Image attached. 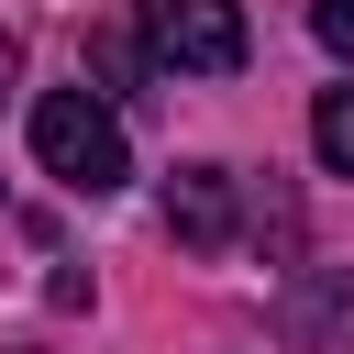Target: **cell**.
<instances>
[{
	"label": "cell",
	"instance_id": "cell-1",
	"mask_svg": "<svg viewBox=\"0 0 354 354\" xmlns=\"http://www.w3.org/2000/svg\"><path fill=\"white\" fill-rule=\"evenodd\" d=\"M33 166L66 177L77 199H111V188L133 177V144H122V122H111L100 88H44V100H33Z\"/></svg>",
	"mask_w": 354,
	"mask_h": 354
},
{
	"label": "cell",
	"instance_id": "cell-2",
	"mask_svg": "<svg viewBox=\"0 0 354 354\" xmlns=\"http://www.w3.org/2000/svg\"><path fill=\"white\" fill-rule=\"evenodd\" d=\"M133 33L166 77H232L243 66V0H133Z\"/></svg>",
	"mask_w": 354,
	"mask_h": 354
},
{
	"label": "cell",
	"instance_id": "cell-3",
	"mask_svg": "<svg viewBox=\"0 0 354 354\" xmlns=\"http://www.w3.org/2000/svg\"><path fill=\"white\" fill-rule=\"evenodd\" d=\"M166 232H177L188 254H232V232H243V177H232V166H177V177H166Z\"/></svg>",
	"mask_w": 354,
	"mask_h": 354
},
{
	"label": "cell",
	"instance_id": "cell-4",
	"mask_svg": "<svg viewBox=\"0 0 354 354\" xmlns=\"http://www.w3.org/2000/svg\"><path fill=\"white\" fill-rule=\"evenodd\" d=\"M277 321H288L299 354H354V266H299Z\"/></svg>",
	"mask_w": 354,
	"mask_h": 354
},
{
	"label": "cell",
	"instance_id": "cell-5",
	"mask_svg": "<svg viewBox=\"0 0 354 354\" xmlns=\"http://www.w3.org/2000/svg\"><path fill=\"white\" fill-rule=\"evenodd\" d=\"M88 66H100V88H144V77H155V55H144L133 22H100V33H88Z\"/></svg>",
	"mask_w": 354,
	"mask_h": 354
},
{
	"label": "cell",
	"instance_id": "cell-6",
	"mask_svg": "<svg viewBox=\"0 0 354 354\" xmlns=\"http://www.w3.org/2000/svg\"><path fill=\"white\" fill-rule=\"evenodd\" d=\"M310 144H321V166H332V177H354V88H321Z\"/></svg>",
	"mask_w": 354,
	"mask_h": 354
},
{
	"label": "cell",
	"instance_id": "cell-7",
	"mask_svg": "<svg viewBox=\"0 0 354 354\" xmlns=\"http://www.w3.org/2000/svg\"><path fill=\"white\" fill-rule=\"evenodd\" d=\"M254 243H277V254L299 243V199L288 188H254Z\"/></svg>",
	"mask_w": 354,
	"mask_h": 354
},
{
	"label": "cell",
	"instance_id": "cell-8",
	"mask_svg": "<svg viewBox=\"0 0 354 354\" xmlns=\"http://www.w3.org/2000/svg\"><path fill=\"white\" fill-rule=\"evenodd\" d=\"M310 33H321L343 66H354V0H321V11H310Z\"/></svg>",
	"mask_w": 354,
	"mask_h": 354
},
{
	"label": "cell",
	"instance_id": "cell-9",
	"mask_svg": "<svg viewBox=\"0 0 354 354\" xmlns=\"http://www.w3.org/2000/svg\"><path fill=\"white\" fill-rule=\"evenodd\" d=\"M11 88H22V44L0 33V100H11Z\"/></svg>",
	"mask_w": 354,
	"mask_h": 354
}]
</instances>
